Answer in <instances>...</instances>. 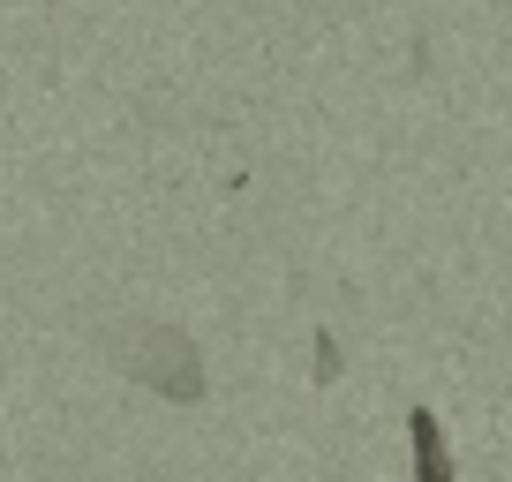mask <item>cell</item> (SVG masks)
Listing matches in <instances>:
<instances>
[{"label": "cell", "instance_id": "1", "mask_svg": "<svg viewBox=\"0 0 512 482\" xmlns=\"http://www.w3.org/2000/svg\"><path fill=\"white\" fill-rule=\"evenodd\" d=\"M98 354H106L121 377L151 385L159 400H174V407H196L211 392L196 339L181 332V324H166V317H113V324H98Z\"/></svg>", "mask_w": 512, "mask_h": 482}, {"label": "cell", "instance_id": "2", "mask_svg": "<svg viewBox=\"0 0 512 482\" xmlns=\"http://www.w3.org/2000/svg\"><path fill=\"white\" fill-rule=\"evenodd\" d=\"M407 452H415V482H460V460H452L430 407H407Z\"/></svg>", "mask_w": 512, "mask_h": 482}, {"label": "cell", "instance_id": "3", "mask_svg": "<svg viewBox=\"0 0 512 482\" xmlns=\"http://www.w3.org/2000/svg\"><path fill=\"white\" fill-rule=\"evenodd\" d=\"M332 377H339V339L317 324V385H332Z\"/></svg>", "mask_w": 512, "mask_h": 482}]
</instances>
